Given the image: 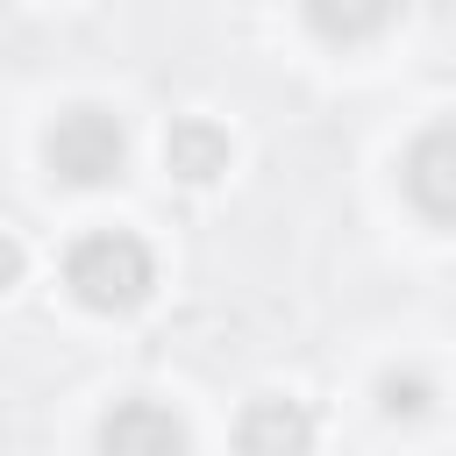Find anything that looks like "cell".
Instances as JSON below:
<instances>
[{
	"label": "cell",
	"mask_w": 456,
	"mask_h": 456,
	"mask_svg": "<svg viewBox=\"0 0 456 456\" xmlns=\"http://www.w3.org/2000/svg\"><path fill=\"white\" fill-rule=\"evenodd\" d=\"M64 285H71L78 306H93V314H135V306L150 299V285H157V264H150L142 235H128V228H93V235L71 242Z\"/></svg>",
	"instance_id": "1"
},
{
	"label": "cell",
	"mask_w": 456,
	"mask_h": 456,
	"mask_svg": "<svg viewBox=\"0 0 456 456\" xmlns=\"http://www.w3.org/2000/svg\"><path fill=\"white\" fill-rule=\"evenodd\" d=\"M43 157H50V171L64 185H107L128 164V128L107 107H64L57 128L43 135Z\"/></svg>",
	"instance_id": "2"
},
{
	"label": "cell",
	"mask_w": 456,
	"mask_h": 456,
	"mask_svg": "<svg viewBox=\"0 0 456 456\" xmlns=\"http://www.w3.org/2000/svg\"><path fill=\"white\" fill-rule=\"evenodd\" d=\"M399 178H406V200H413L428 221L456 228V121L420 128L413 150H406V164H399Z\"/></svg>",
	"instance_id": "3"
},
{
	"label": "cell",
	"mask_w": 456,
	"mask_h": 456,
	"mask_svg": "<svg viewBox=\"0 0 456 456\" xmlns=\"http://www.w3.org/2000/svg\"><path fill=\"white\" fill-rule=\"evenodd\" d=\"M192 435H185V420L171 413V406H157V399H128V406H114L107 420H100V449L107 456H171V449H185Z\"/></svg>",
	"instance_id": "4"
},
{
	"label": "cell",
	"mask_w": 456,
	"mask_h": 456,
	"mask_svg": "<svg viewBox=\"0 0 456 456\" xmlns=\"http://www.w3.org/2000/svg\"><path fill=\"white\" fill-rule=\"evenodd\" d=\"M399 7L406 0H306V28L321 36V43H370V36H385L392 21H399Z\"/></svg>",
	"instance_id": "5"
},
{
	"label": "cell",
	"mask_w": 456,
	"mask_h": 456,
	"mask_svg": "<svg viewBox=\"0 0 456 456\" xmlns=\"http://www.w3.org/2000/svg\"><path fill=\"white\" fill-rule=\"evenodd\" d=\"M164 171L185 178V185L221 178V171H228V128H214V121H171V135H164Z\"/></svg>",
	"instance_id": "6"
},
{
	"label": "cell",
	"mask_w": 456,
	"mask_h": 456,
	"mask_svg": "<svg viewBox=\"0 0 456 456\" xmlns=\"http://www.w3.org/2000/svg\"><path fill=\"white\" fill-rule=\"evenodd\" d=\"M235 442H242V449H306V442H314V420H306L299 406H285V399H256V406L242 413Z\"/></svg>",
	"instance_id": "7"
},
{
	"label": "cell",
	"mask_w": 456,
	"mask_h": 456,
	"mask_svg": "<svg viewBox=\"0 0 456 456\" xmlns=\"http://www.w3.org/2000/svg\"><path fill=\"white\" fill-rule=\"evenodd\" d=\"M428 399H435V385H428L420 370H385V378H378V406H385V420H420Z\"/></svg>",
	"instance_id": "8"
}]
</instances>
